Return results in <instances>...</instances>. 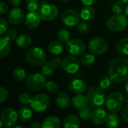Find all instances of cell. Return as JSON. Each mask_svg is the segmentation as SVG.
Here are the masks:
<instances>
[{"instance_id": "cell-47", "label": "cell", "mask_w": 128, "mask_h": 128, "mask_svg": "<svg viewBox=\"0 0 128 128\" xmlns=\"http://www.w3.org/2000/svg\"><path fill=\"white\" fill-rule=\"evenodd\" d=\"M9 2L11 5L14 6V7H16L18 6L19 4H20L21 3V0H9Z\"/></svg>"}, {"instance_id": "cell-23", "label": "cell", "mask_w": 128, "mask_h": 128, "mask_svg": "<svg viewBox=\"0 0 128 128\" xmlns=\"http://www.w3.org/2000/svg\"><path fill=\"white\" fill-rule=\"evenodd\" d=\"M60 126V119L53 116L46 117L42 122V128H58Z\"/></svg>"}, {"instance_id": "cell-34", "label": "cell", "mask_w": 128, "mask_h": 128, "mask_svg": "<svg viewBox=\"0 0 128 128\" xmlns=\"http://www.w3.org/2000/svg\"><path fill=\"white\" fill-rule=\"evenodd\" d=\"M124 2L122 0H117L116 1L112 7V10L116 14H122L123 11H124Z\"/></svg>"}, {"instance_id": "cell-31", "label": "cell", "mask_w": 128, "mask_h": 128, "mask_svg": "<svg viewBox=\"0 0 128 128\" xmlns=\"http://www.w3.org/2000/svg\"><path fill=\"white\" fill-rule=\"evenodd\" d=\"M57 38L62 43H68L70 40V35L68 30L64 28H61L57 32Z\"/></svg>"}, {"instance_id": "cell-36", "label": "cell", "mask_w": 128, "mask_h": 128, "mask_svg": "<svg viewBox=\"0 0 128 128\" xmlns=\"http://www.w3.org/2000/svg\"><path fill=\"white\" fill-rule=\"evenodd\" d=\"M26 8L29 11H37L40 5L38 0H26Z\"/></svg>"}, {"instance_id": "cell-1", "label": "cell", "mask_w": 128, "mask_h": 128, "mask_svg": "<svg viewBox=\"0 0 128 128\" xmlns=\"http://www.w3.org/2000/svg\"><path fill=\"white\" fill-rule=\"evenodd\" d=\"M109 75L116 82L128 80V59L124 57L113 58L109 64Z\"/></svg>"}, {"instance_id": "cell-25", "label": "cell", "mask_w": 128, "mask_h": 128, "mask_svg": "<svg viewBox=\"0 0 128 128\" xmlns=\"http://www.w3.org/2000/svg\"><path fill=\"white\" fill-rule=\"evenodd\" d=\"M16 44L20 49H26L32 44V38L27 34H20L16 39Z\"/></svg>"}, {"instance_id": "cell-13", "label": "cell", "mask_w": 128, "mask_h": 128, "mask_svg": "<svg viewBox=\"0 0 128 128\" xmlns=\"http://www.w3.org/2000/svg\"><path fill=\"white\" fill-rule=\"evenodd\" d=\"M80 14L74 9L64 10L62 15V20L64 24L68 27L76 26L80 23Z\"/></svg>"}, {"instance_id": "cell-24", "label": "cell", "mask_w": 128, "mask_h": 128, "mask_svg": "<svg viewBox=\"0 0 128 128\" xmlns=\"http://www.w3.org/2000/svg\"><path fill=\"white\" fill-rule=\"evenodd\" d=\"M80 17L85 21H91L95 16V10L91 6H86L80 11Z\"/></svg>"}, {"instance_id": "cell-43", "label": "cell", "mask_w": 128, "mask_h": 128, "mask_svg": "<svg viewBox=\"0 0 128 128\" xmlns=\"http://www.w3.org/2000/svg\"><path fill=\"white\" fill-rule=\"evenodd\" d=\"M50 62L56 67V68H58L60 65H62V61L61 58H58V57H54L51 59Z\"/></svg>"}, {"instance_id": "cell-35", "label": "cell", "mask_w": 128, "mask_h": 128, "mask_svg": "<svg viewBox=\"0 0 128 128\" xmlns=\"http://www.w3.org/2000/svg\"><path fill=\"white\" fill-rule=\"evenodd\" d=\"M92 111L93 110L89 106H86L84 109H82V110H80V112H79L80 117L82 120L87 121V120L91 118L92 114Z\"/></svg>"}, {"instance_id": "cell-39", "label": "cell", "mask_w": 128, "mask_h": 128, "mask_svg": "<svg viewBox=\"0 0 128 128\" xmlns=\"http://www.w3.org/2000/svg\"><path fill=\"white\" fill-rule=\"evenodd\" d=\"M76 27H77L78 32H79L80 34H86V33L88 32V30H89V26H88V25L86 22H80V23L76 26Z\"/></svg>"}, {"instance_id": "cell-22", "label": "cell", "mask_w": 128, "mask_h": 128, "mask_svg": "<svg viewBox=\"0 0 128 128\" xmlns=\"http://www.w3.org/2000/svg\"><path fill=\"white\" fill-rule=\"evenodd\" d=\"M64 50V45L60 40H53L48 46V52L52 56L60 55Z\"/></svg>"}, {"instance_id": "cell-30", "label": "cell", "mask_w": 128, "mask_h": 128, "mask_svg": "<svg viewBox=\"0 0 128 128\" xmlns=\"http://www.w3.org/2000/svg\"><path fill=\"white\" fill-rule=\"evenodd\" d=\"M56 67L50 62H44L41 65V72L42 74L46 76H52L55 72Z\"/></svg>"}, {"instance_id": "cell-32", "label": "cell", "mask_w": 128, "mask_h": 128, "mask_svg": "<svg viewBox=\"0 0 128 128\" xmlns=\"http://www.w3.org/2000/svg\"><path fill=\"white\" fill-rule=\"evenodd\" d=\"M80 62L81 64L85 65V66H89L94 64V62H95V57L94 56V54H89V53H86V54H82L80 58Z\"/></svg>"}, {"instance_id": "cell-51", "label": "cell", "mask_w": 128, "mask_h": 128, "mask_svg": "<svg viewBox=\"0 0 128 128\" xmlns=\"http://www.w3.org/2000/svg\"><path fill=\"white\" fill-rule=\"evenodd\" d=\"M124 88H125V91L128 93V80L126 81L125 82V85H124Z\"/></svg>"}, {"instance_id": "cell-7", "label": "cell", "mask_w": 128, "mask_h": 128, "mask_svg": "<svg viewBox=\"0 0 128 128\" xmlns=\"http://www.w3.org/2000/svg\"><path fill=\"white\" fill-rule=\"evenodd\" d=\"M50 105V99L45 94H38L34 96L30 102V106L36 112L46 111Z\"/></svg>"}, {"instance_id": "cell-52", "label": "cell", "mask_w": 128, "mask_h": 128, "mask_svg": "<svg viewBox=\"0 0 128 128\" xmlns=\"http://www.w3.org/2000/svg\"><path fill=\"white\" fill-rule=\"evenodd\" d=\"M124 4H128V0H122Z\"/></svg>"}, {"instance_id": "cell-41", "label": "cell", "mask_w": 128, "mask_h": 128, "mask_svg": "<svg viewBox=\"0 0 128 128\" xmlns=\"http://www.w3.org/2000/svg\"><path fill=\"white\" fill-rule=\"evenodd\" d=\"M8 98V90L1 86L0 87V102L1 103H3L4 101H5Z\"/></svg>"}, {"instance_id": "cell-19", "label": "cell", "mask_w": 128, "mask_h": 128, "mask_svg": "<svg viewBox=\"0 0 128 128\" xmlns=\"http://www.w3.org/2000/svg\"><path fill=\"white\" fill-rule=\"evenodd\" d=\"M70 102H71V100H70V96L65 92L58 93L56 98V105L62 109L68 108L70 106Z\"/></svg>"}, {"instance_id": "cell-9", "label": "cell", "mask_w": 128, "mask_h": 128, "mask_svg": "<svg viewBox=\"0 0 128 128\" xmlns=\"http://www.w3.org/2000/svg\"><path fill=\"white\" fill-rule=\"evenodd\" d=\"M38 13L43 20L51 21L55 20L58 15V10L57 7L52 4L43 3L39 10Z\"/></svg>"}, {"instance_id": "cell-3", "label": "cell", "mask_w": 128, "mask_h": 128, "mask_svg": "<svg viewBox=\"0 0 128 128\" xmlns=\"http://www.w3.org/2000/svg\"><path fill=\"white\" fill-rule=\"evenodd\" d=\"M124 103V95L121 92H116L110 94L108 97H106L105 106L108 111L116 113L122 110Z\"/></svg>"}, {"instance_id": "cell-45", "label": "cell", "mask_w": 128, "mask_h": 128, "mask_svg": "<svg viewBox=\"0 0 128 128\" xmlns=\"http://www.w3.org/2000/svg\"><path fill=\"white\" fill-rule=\"evenodd\" d=\"M7 10H8V5L4 2H2L0 4V14H1V15H3L4 14H5L7 12Z\"/></svg>"}, {"instance_id": "cell-33", "label": "cell", "mask_w": 128, "mask_h": 128, "mask_svg": "<svg viewBox=\"0 0 128 128\" xmlns=\"http://www.w3.org/2000/svg\"><path fill=\"white\" fill-rule=\"evenodd\" d=\"M13 76L16 81L22 82L26 77V73L24 69L21 68H16L13 71Z\"/></svg>"}, {"instance_id": "cell-2", "label": "cell", "mask_w": 128, "mask_h": 128, "mask_svg": "<svg viewBox=\"0 0 128 128\" xmlns=\"http://www.w3.org/2000/svg\"><path fill=\"white\" fill-rule=\"evenodd\" d=\"M89 104L93 108H98L105 104L106 94L99 87H91L86 93Z\"/></svg>"}, {"instance_id": "cell-42", "label": "cell", "mask_w": 128, "mask_h": 128, "mask_svg": "<svg viewBox=\"0 0 128 128\" xmlns=\"http://www.w3.org/2000/svg\"><path fill=\"white\" fill-rule=\"evenodd\" d=\"M0 22H1V26H0V34H3L6 30L8 29V21L4 19V18H0Z\"/></svg>"}, {"instance_id": "cell-18", "label": "cell", "mask_w": 128, "mask_h": 128, "mask_svg": "<svg viewBox=\"0 0 128 128\" xmlns=\"http://www.w3.org/2000/svg\"><path fill=\"white\" fill-rule=\"evenodd\" d=\"M72 104L77 110H82L88 106L89 104L87 96H85L82 94H78L72 98Z\"/></svg>"}, {"instance_id": "cell-50", "label": "cell", "mask_w": 128, "mask_h": 128, "mask_svg": "<svg viewBox=\"0 0 128 128\" xmlns=\"http://www.w3.org/2000/svg\"><path fill=\"white\" fill-rule=\"evenodd\" d=\"M124 14H126L127 16H128V4H127V6L124 8Z\"/></svg>"}, {"instance_id": "cell-11", "label": "cell", "mask_w": 128, "mask_h": 128, "mask_svg": "<svg viewBox=\"0 0 128 128\" xmlns=\"http://www.w3.org/2000/svg\"><path fill=\"white\" fill-rule=\"evenodd\" d=\"M81 62L74 56H68L62 60V69L68 74H76L80 68Z\"/></svg>"}, {"instance_id": "cell-15", "label": "cell", "mask_w": 128, "mask_h": 128, "mask_svg": "<svg viewBox=\"0 0 128 128\" xmlns=\"http://www.w3.org/2000/svg\"><path fill=\"white\" fill-rule=\"evenodd\" d=\"M87 85L86 82L80 79H74L71 80L68 83L69 90L74 94H82L86 92Z\"/></svg>"}, {"instance_id": "cell-29", "label": "cell", "mask_w": 128, "mask_h": 128, "mask_svg": "<svg viewBox=\"0 0 128 128\" xmlns=\"http://www.w3.org/2000/svg\"><path fill=\"white\" fill-rule=\"evenodd\" d=\"M113 80L110 77V76H102L98 82V87L102 90H107L111 88L113 83Z\"/></svg>"}, {"instance_id": "cell-20", "label": "cell", "mask_w": 128, "mask_h": 128, "mask_svg": "<svg viewBox=\"0 0 128 128\" xmlns=\"http://www.w3.org/2000/svg\"><path fill=\"white\" fill-rule=\"evenodd\" d=\"M11 40L6 36L1 38L0 39V58H5L10 50V45Z\"/></svg>"}, {"instance_id": "cell-27", "label": "cell", "mask_w": 128, "mask_h": 128, "mask_svg": "<svg viewBox=\"0 0 128 128\" xmlns=\"http://www.w3.org/2000/svg\"><path fill=\"white\" fill-rule=\"evenodd\" d=\"M116 50L118 53L128 56V38H124L118 40L116 44Z\"/></svg>"}, {"instance_id": "cell-8", "label": "cell", "mask_w": 128, "mask_h": 128, "mask_svg": "<svg viewBox=\"0 0 128 128\" xmlns=\"http://www.w3.org/2000/svg\"><path fill=\"white\" fill-rule=\"evenodd\" d=\"M109 48L108 42L103 38L95 37L88 42V49L94 55H101L106 52Z\"/></svg>"}, {"instance_id": "cell-21", "label": "cell", "mask_w": 128, "mask_h": 128, "mask_svg": "<svg viewBox=\"0 0 128 128\" xmlns=\"http://www.w3.org/2000/svg\"><path fill=\"white\" fill-rule=\"evenodd\" d=\"M80 126V118L76 115H69L64 118L63 122V127L64 128H79Z\"/></svg>"}, {"instance_id": "cell-49", "label": "cell", "mask_w": 128, "mask_h": 128, "mask_svg": "<svg viewBox=\"0 0 128 128\" xmlns=\"http://www.w3.org/2000/svg\"><path fill=\"white\" fill-rule=\"evenodd\" d=\"M124 103H126L127 104H128V93H127L125 95H124Z\"/></svg>"}, {"instance_id": "cell-40", "label": "cell", "mask_w": 128, "mask_h": 128, "mask_svg": "<svg viewBox=\"0 0 128 128\" xmlns=\"http://www.w3.org/2000/svg\"><path fill=\"white\" fill-rule=\"evenodd\" d=\"M4 36L8 37L11 41H13V40H16V39L17 37H18V34H17L16 30L12 28V29L8 30V31L5 33V35H4Z\"/></svg>"}, {"instance_id": "cell-14", "label": "cell", "mask_w": 128, "mask_h": 128, "mask_svg": "<svg viewBox=\"0 0 128 128\" xmlns=\"http://www.w3.org/2000/svg\"><path fill=\"white\" fill-rule=\"evenodd\" d=\"M40 20L42 19L38 12L29 11L25 17V23L28 28L34 29L40 25Z\"/></svg>"}, {"instance_id": "cell-38", "label": "cell", "mask_w": 128, "mask_h": 128, "mask_svg": "<svg viewBox=\"0 0 128 128\" xmlns=\"http://www.w3.org/2000/svg\"><path fill=\"white\" fill-rule=\"evenodd\" d=\"M32 97L28 93H22L20 95L18 100L20 102V104H21L22 105L26 106L28 104H30L31 100H32Z\"/></svg>"}, {"instance_id": "cell-26", "label": "cell", "mask_w": 128, "mask_h": 128, "mask_svg": "<svg viewBox=\"0 0 128 128\" xmlns=\"http://www.w3.org/2000/svg\"><path fill=\"white\" fill-rule=\"evenodd\" d=\"M31 109L28 107H26V106H23V107L20 108V110H18V117L21 122H26L31 119L32 115Z\"/></svg>"}, {"instance_id": "cell-4", "label": "cell", "mask_w": 128, "mask_h": 128, "mask_svg": "<svg viewBox=\"0 0 128 128\" xmlns=\"http://www.w3.org/2000/svg\"><path fill=\"white\" fill-rule=\"evenodd\" d=\"M46 76H44L43 74L39 73H34L30 74L26 80V84L27 88L32 92H38L42 90L46 86Z\"/></svg>"}, {"instance_id": "cell-6", "label": "cell", "mask_w": 128, "mask_h": 128, "mask_svg": "<svg viewBox=\"0 0 128 128\" xmlns=\"http://www.w3.org/2000/svg\"><path fill=\"white\" fill-rule=\"evenodd\" d=\"M128 24V20L126 16L118 14L112 16L106 22L107 28L114 32H118L124 30Z\"/></svg>"}, {"instance_id": "cell-54", "label": "cell", "mask_w": 128, "mask_h": 128, "mask_svg": "<svg viewBox=\"0 0 128 128\" xmlns=\"http://www.w3.org/2000/svg\"><path fill=\"white\" fill-rule=\"evenodd\" d=\"M61 1H62V2H68L70 0H61Z\"/></svg>"}, {"instance_id": "cell-37", "label": "cell", "mask_w": 128, "mask_h": 128, "mask_svg": "<svg viewBox=\"0 0 128 128\" xmlns=\"http://www.w3.org/2000/svg\"><path fill=\"white\" fill-rule=\"evenodd\" d=\"M45 88L50 94H56L57 92H58V90H59L58 84L54 81L46 82Z\"/></svg>"}, {"instance_id": "cell-10", "label": "cell", "mask_w": 128, "mask_h": 128, "mask_svg": "<svg viewBox=\"0 0 128 128\" xmlns=\"http://www.w3.org/2000/svg\"><path fill=\"white\" fill-rule=\"evenodd\" d=\"M66 50L70 56H82L86 50V44L80 39H70L66 44Z\"/></svg>"}, {"instance_id": "cell-5", "label": "cell", "mask_w": 128, "mask_h": 128, "mask_svg": "<svg viewBox=\"0 0 128 128\" xmlns=\"http://www.w3.org/2000/svg\"><path fill=\"white\" fill-rule=\"evenodd\" d=\"M26 61L34 65H42L46 60V54L40 47H34L27 50L26 52Z\"/></svg>"}, {"instance_id": "cell-16", "label": "cell", "mask_w": 128, "mask_h": 128, "mask_svg": "<svg viewBox=\"0 0 128 128\" xmlns=\"http://www.w3.org/2000/svg\"><path fill=\"white\" fill-rule=\"evenodd\" d=\"M24 20V12L19 7L12 8L8 15V20L13 25L20 24Z\"/></svg>"}, {"instance_id": "cell-12", "label": "cell", "mask_w": 128, "mask_h": 128, "mask_svg": "<svg viewBox=\"0 0 128 128\" xmlns=\"http://www.w3.org/2000/svg\"><path fill=\"white\" fill-rule=\"evenodd\" d=\"M18 118V112H16L14 109L7 108L2 112L0 120L7 128H12L16 124Z\"/></svg>"}, {"instance_id": "cell-48", "label": "cell", "mask_w": 128, "mask_h": 128, "mask_svg": "<svg viewBox=\"0 0 128 128\" xmlns=\"http://www.w3.org/2000/svg\"><path fill=\"white\" fill-rule=\"evenodd\" d=\"M31 128H42V124H40L39 122H34L31 124Z\"/></svg>"}, {"instance_id": "cell-44", "label": "cell", "mask_w": 128, "mask_h": 128, "mask_svg": "<svg viewBox=\"0 0 128 128\" xmlns=\"http://www.w3.org/2000/svg\"><path fill=\"white\" fill-rule=\"evenodd\" d=\"M122 116L123 119L128 123V104L123 108L122 111Z\"/></svg>"}, {"instance_id": "cell-53", "label": "cell", "mask_w": 128, "mask_h": 128, "mask_svg": "<svg viewBox=\"0 0 128 128\" xmlns=\"http://www.w3.org/2000/svg\"><path fill=\"white\" fill-rule=\"evenodd\" d=\"M23 127L22 126H20V125H18V126H16V127H14V128H22Z\"/></svg>"}, {"instance_id": "cell-46", "label": "cell", "mask_w": 128, "mask_h": 128, "mask_svg": "<svg viewBox=\"0 0 128 128\" xmlns=\"http://www.w3.org/2000/svg\"><path fill=\"white\" fill-rule=\"evenodd\" d=\"M82 3L86 6H92L94 4L97 2V0H81Z\"/></svg>"}, {"instance_id": "cell-28", "label": "cell", "mask_w": 128, "mask_h": 128, "mask_svg": "<svg viewBox=\"0 0 128 128\" xmlns=\"http://www.w3.org/2000/svg\"><path fill=\"white\" fill-rule=\"evenodd\" d=\"M106 124L108 128H116L118 127L120 121L118 116L116 114L112 112L111 114L107 116L106 120Z\"/></svg>"}, {"instance_id": "cell-17", "label": "cell", "mask_w": 128, "mask_h": 128, "mask_svg": "<svg viewBox=\"0 0 128 128\" xmlns=\"http://www.w3.org/2000/svg\"><path fill=\"white\" fill-rule=\"evenodd\" d=\"M106 118H107V113L106 110L98 107L92 111L91 119L93 124L96 125H101L106 122Z\"/></svg>"}]
</instances>
